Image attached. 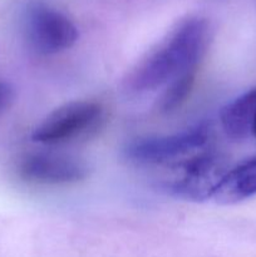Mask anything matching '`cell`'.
I'll list each match as a JSON object with an SVG mask.
<instances>
[{
	"mask_svg": "<svg viewBox=\"0 0 256 257\" xmlns=\"http://www.w3.org/2000/svg\"><path fill=\"white\" fill-rule=\"evenodd\" d=\"M210 40V23L205 18L185 19L131 68L123 80L125 90L152 92L188 70L198 69Z\"/></svg>",
	"mask_w": 256,
	"mask_h": 257,
	"instance_id": "obj_1",
	"label": "cell"
},
{
	"mask_svg": "<svg viewBox=\"0 0 256 257\" xmlns=\"http://www.w3.org/2000/svg\"><path fill=\"white\" fill-rule=\"evenodd\" d=\"M165 167L167 173L161 178V187L173 197L193 202L212 198L218 182L227 172L222 155L210 150Z\"/></svg>",
	"mask_w": 256,
	"mask_h": 257,
	"instance_id": "obj_2",
	"label": "cell"
},
{
	"mask_svg": "<svg viewBox=\"0 0 256 257\" xmlns=\"http://www.w3.org/2000/svg\"><path fill=\"white\" fill-rule=\"evenodd\" d=\"M210 138V127L200 123L172 135L133 140L123 152L130 162L137 165L167 166L205 151Z\"/></svg>",
	"mask_w": 256,
	"mask_h": 257,
	"instance_id": "obj_3",
	"label": "cell"
},
{
	"mask_svg": "<svg viewBox=\"0 0 256 257\" xmlns=\"http://www.w3.org/2000/svg\"><path fill=\"white\" fill-rule=\"evenodd\" d=\"M24 37L30 49L42 55L57 54L69 49L79 33L65 14L44 3L28 5L23 18Z\"/></svg>",
	"mask_w": 256,
	"mask_h": 257,
	"instance_id": "obj_4",
	"label": "cell"
},
{
	"mask_svg": "<svg viewBox=\"0 0 256 257\" xmlns=\"http://www.w3.org/2000/svg\"><path fill=\"white\" fill-rule=\"evenodd\" d=\"M103 117V107L95 100H72L49 113L32 133L42 145L69 142L94 130Z\"/></svg>",
	"mask_w": 256,
	"mask_h": 257,
	"instance_id": "obj_5",
	"label": "cell"
},
{
	"mask_svg": "<svg viewBox=\"0 0 256 257\" xmlns=\"http://www.w3.org/2000/svg\"><path fill=\"white\" fill-rule=\"evenodd\" d=\"M23 181L43 186H67L80 182L88 176V167L75 158L54 153H30L18 165Z\"/></svg>",
	"mask_w": 256,
	"mask_h": 257,
	"instance_id": "obj_6",
	"label": "cell"
},
{
	"mask_svg": "<svg viewBox=\"0 0 256 257\" xmlns=\"http://www.w3.org/2000/svg\"><path fill=\"white\" fill-rule=\"evenodd\" d=\"M256 195V157L248 158L223 175L212 198L220 205H233Z\"/></svg>",
	"mask_w": 256,
	"mask_h": 257,
	"instance_id": "obj_7",
	"label": "cell"
},
{
	"mask_svg": "<svg viewBox=\"0 0 256 257\" xmlns=\"http://www.w3.org/2000/svg\"><path fill=\"white\" fill-rule=\"evenodd\" d=\"M256 112V87L226 104L221 110V124L230 138L243 140L250 133L251 120Z\"/></svg>",
	"mask_w": 256,
	"mask_h": 257,
	"instance_id": "obj_8",
	"label": "cell"
},
{
	"mask_svg": "<svg viewBox=\"0 0 256 257\" xmlns=\"http://www.w3.org/2000/svg\"><path fill=\"white\" fill-rule=\"evenodd\" d=\"M198 69L188 70L183 74L178 75L173 80H171L166 89L163 90L161 97L158 98L157 110L163 114L172 113L177 108H180L190 97L196 82V75Z\"/></svg>",
	"mask_w": 256,
	"mask_h": 257,
	"instance_id": "obj_9",
	"label": "cell"
},
{
	"mask_svg": "<svg viewBox=\"0 0 256 257\" xmlns=\"http://www.w3.org/2000/svg\"><path fill=\"white\" fill-rule=\"evenodd\" d=\"M14 100V90L7 83H0V113L9 108Z\"/></svg>",
	"mask_w": 256,
	"mask_h": 257,
	"instance_id": "obj_10",
	"label": "cell"
},
{
	"mask_svg": "<svg viewBox=\"0 0 256 257\" xmlns=\"http://www.w3.org/2000/svg\"><path fill=\"white\" fill-rule=\"evenodd\" d=\"M250 132L252 133V135L255 136V137H256V112H255V114H253L252 120H251V128H250Z\"/></svg>",
	"mask_w": 256,
	"mask_h": 257,
	"instance_id": "obj_11",
	"label": "cell"
}]
</instances>
